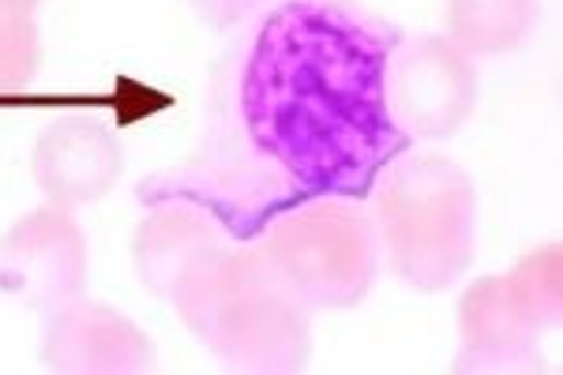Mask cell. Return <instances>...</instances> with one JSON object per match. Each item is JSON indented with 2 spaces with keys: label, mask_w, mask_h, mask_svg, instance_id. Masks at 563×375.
<instances>
[{
  "label": "cell",
  "mask_w": 563,
  "mask_h": 375,
  "mask_svg": "<svg viewBox=\"0 0 563 375\" xmlns=\"http://www.w3.org/2000/svg\"><path fill=\"white\" fill-rule=\"evenodd\" d=\"M34 4H42V0H34Z\"/></svg>",
  "instance_id": "9a60e30c"
},
{
  "label": "cell",
  "mask_w": 563,
  "mask_h": 375,
  "mask_svg": "<svg viewBox=\"0 0 563 375\" xmlns=\"http://www.w3.org/2000/svg\"><path fill=\"white\" fill-rule=\"evenodd\" d=\"M263 252L305 308H357L379 274L376 225L334 196L271 225Z\"/></svg>",
  "instance_id": "277c9868"
},
{
  "label": "cell",
  "mask_w": 563,
  "mask_h": 375,
  "mask_svg": "<svg viewBox=\"0 0 563 375\" xmlns=\"http://www.w3.org/2000/svg\"><path fill=\"white\" fill-rule=\"evenodd\" d=\"M504 282L530 331H556L563 316V249L556 241L526 252Z\"/></svg>",
  "instance_id": "7c38bea8"
},
{
  "label": "cell",
  "mask_w": 563,
  "mask_h": 375,
  "mask_svg": "<svg viewBox=\"0 0 563 375\" xmlns=\"http://www.w3.org/2000/svg\"><path fill=\"white\" fill-rule=\"evenodd\" d=\"M42 361L60 375H140L154 372L158 353L129 316L102 300L76 297L49 312Z\"/></svg>",
  "instance_id": "52a82bcc"
},
{
  "label": "cell",
  "mask_w": 563,
  "mask_h": 375,
  "mask_svg": "<svg viewBox=\"0 0 563 375\" xmlns=\"http://www.w3.org/2000/svg\"><path fill=\"white\" fill-rule=\"evenodd\" d=\"M395 38L342 0H289L271 12L241 84L244 128L294 185L365 199L410 146L387 106Z\"/></svg>",
  "instance_id": "6da1fadb"
},
{
  "label": "cell",
  "mask_w": 563,
  "mask_h": 375,
  "mask_svg": "<svg viewBox=\"0 0 563 375\" xmlns=\"http://www.w3.org/2000/svg\"><path fill=\"white\" fill-rule=\"evenodd\" d=\"M87 267V236L68 207L31 210L0 241V289L45 312L84 297Z\"/></svg>",
  "instance_id": "8992f818"
},
{
  "label": "cell",
  "mask_w": 563,
  "mask_h": 375,
  "mask_svg": "<svg viewBox=\"0 0 563 375\" xmlns=\"http://www.w3.org/2000/svg\"><path fill=\"white\" fill-rule=\"evenodd\" d=\"M379 241L406 286L440 293L470 271L477 252V191L466 169L440 154L387 166L376 191Z\"/></svg>",
  "instance_id": "3957f363"
},
{
  "label": "cell",
  "mask_w": 563,
  "mask_h": 375,
  "mask_svg": "<svg viewBox=\"0 0 563 375\" xmlns=\"http://www.w3.org/2000/svg\"><path fill=\"white\" fill-rule=\"evenodd\" d=\"M38 4L34 0H0V95L23 90L42 68Z\"/></svg>",
  "instance_id": "5bb4252c"
},
{
  "label": "cell",
  "mask_w": 563,
  "mask_h": 375,
  "mask_svg": "<svg viewBox=\"0 0 563 375\" xmlns=\"http://www.w3.org/2000/svg\"><path fill=\"white\" fill-rule=\"evenodd\" d=\"M448 38L466 57H499L530 38L538 23L533 0H448Z\"/></svg>",
  "instance_id": "8fae6325"
},
{
  "label": "cell",
  "mask_w": 563,
  "mask_h": 375,
  "mask_svg": "<svg viewBox=\"0 0 563 375\" xmlns=\"http://www.w3.org/2000/svg\"><path fill=\"white\" fill-rule=\"evenodd\" d=\"M477 68L451 38H417L387 64V106L410 140H451L477 109Z\"/></svg>",
  "instance_id": "5b68a950"
},
{
  "label": "cell",
  "mask_w": 563,
  "mask_h": 375,
  "mask_svg": "<svg viewBox=\"0 0 563 375\" xmlns=\"http://www.w3.org/2000/svg\"><path fill=\"white\" fill-rule=\"evenodd\" d=\"M459 331L462 350L455 372H526L538 361L533 353L538 331H530V323L519 316L504 274L477 278L462 293Z\"/></svg>",
  "instance_id": "9c48e42d"
},
{
  "label": "cell",
  "mask_w": 563,
  "mask_h": 375,
  "mask_svg": "<svg viewBox=\"0 0 563 375\" xmlns=\"http://www.w3.org/2000/svg\"><path fill=\"white\" fill-rule=\"evenodd\" d=\"M65 106L113 109L121 128H132L174 106V95H166V90L151 84H140L132 76H117L109 95H31V90H4L0 95V109H65Z\"/></svg>",
  "instance_id": "4fadbf2b"
},
{
  "label": "cell",
  "mask_w": 563,
  "mask_h": 375,
  "mask_svg": "<svg viewBox=\"0 0 563 375\" xmlns=\"http://www.w3.org/2000/svg\"><path fill=\"white\" fill-rule=\"evenodd\" d=\"M222 233L214 230L207 218H199L196 210H158L147 222L135 230L132 260L135 274L154 297L174 300L177 286L185 282V274L203 260L207 252L218 249Z\"/></svg>",
  "instance_id": "30bf717a"
},
{
  "label": "cell",
  "mask_w": 563,
  "mask_h": 375,
  "mask_svg": "<svg viewBox=\"0 0 563 375\" xmlns=\"http://www.w3.org/2000/svg\"><path fill=\"white\" fill-rule=\"evenodd\" d=\"M121 146L95 121H57L38 135L31 173L53 207H84L121 180Z\"/></svg>",
  "instance_id": "ba28073f"
},
{
  "label": "cell",
  "mask_w": 563,
  "mask_h": 375,
  "mask_svg": "<svg viewBox=\"0 0 563 375\" xmlns=\"http://www.w3.org/2000/svg\"><path fill=\"white\" fill-rule=\"evenodd\" d=\"M180 319L233 372L286 375L312 361L308 308L263 249L218 244L174 293Z\"/></svg>",
  "instance_id": "7a4b0ae2"
}]
</instances>
